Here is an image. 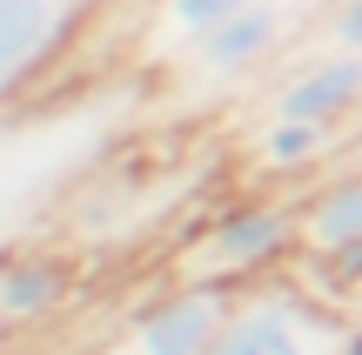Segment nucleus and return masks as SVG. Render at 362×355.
<instances>
[{"label":"nucleus","mask_w":362,"mask_h":355,"mask_svg":"<svg viewBox=\"0 0 362 355\" xmlns=\"http://www.w3.org/2000/svg\"><path fill=\"white\" fill-rule=\"evenodd\" d=\"M242 7H255V0H161L155 40L161 47H194V40H208L221 20H235Z\"/></svg>","instance_id":"obj_10"},{"label":"nucleus","mask_w":362,"mask_h":355,"mask_svg":"<svg viewBox=\"0 0 362 355\" xmlns=\"http://www.w3.org/2000/svg\"><path fill=\"white\" fill-rule=\"evenodd\" d=\"M288 27H296V0H255V7H242L235 20H221L208 40H194L188 47V67L194 80H242L255 74V67H269L275 54H282Z\"/></svg>","instance_id":"obj_5"},{"label":"nucleus","mask_w":362,"mask_h":355,"mask_svg":"<svg viewBox=\"0 0 362 355\" xmlns=\"http://www.w3.org/2000/svg\"><path fill=\"white\" fill-rule=\"evenodd\" d=\"M235 308H242V289H228V282H175L101 355H208Z\"/></svg>","instance_id":"obj_3"},{"label":"nucleus","mask_w":362,"mask_h":355,"mask_svg":"<svg viewBox=\"0 0 362 355\" xmlns=\"http://www.w3.org/2000/svg\"><path fill=\"white\" fill-rule=\"evenodd\" d=\"M269 114H282V121H349V114H362V54L329 47L322 61H309L296 80L275 88Z\"/></svg>","instance_id":"obj_6"},{"label":"nucleus","mask_w":362,"mask_h":355,"mask_svg":"<svg viewBox=\"0 0 362 355\" xmlns=\"http://www.w3.org/2000/svg\"><path fill=\"white\" fill-rule=\"evenodd\" d=\"M115 0H0V94L21 107Z\"/></svg>","instance_id":"obj_2"},{"label":"nucleus","mask_w":362,"mask_h":355,"mask_svg":"<svg viewBox=\"0 0 362 355\" xmlns=\"http://www.w3.org/2000/svg\"><path fill=\"white\" fill-rule=\"evenodd\" d=\"M329 47L362 54V0H336L329 7Z\"/></svg>","instance_id":"obj_11"},{"label":"nucleus","mask_w":362,"mask_h":355,"mask_svg":"<svg viewBox=\"0 0 362 355\" xmlns=\"http://www.w3.org/2000/svg\"><path fill=\"white\" fill-rule=\"evenodd\" d=\"M67 295H74V268L61 255H34V248L7 255V268H0V322L13 335L40 329L54 308H67Z\"/></svg>","instance_id":"obj_7"},{"label":"nucleus","mask_w":362,"mask_h":355,"mask_svg":"<svg viewBox=\"0 0 362 355\" xmlns=\"http://www.w3.org/2000/svg\"><path fill=\"white\" fill-rule=\"evenodd\" d=\"M342 148V121H282L269 114L255 134V168L269 174H296V168H315Z\"/></svg>","instance_id":"obj_9"},{"label":"nucleus","mask_w":362,"mask_h":355,"mask_svg":"<svg viewBox=\"0 0 362 355\" xmlns=\"http://www.w3.org/2000/svg\"><path fill=\"white\" fill-rule=\"evenodd\" d=\"M362 248V174H336L302 201V255Z\"/></svg>","instance_id":"obj_8"},{"label":"nucleus","mask_w":362,"mask_h":355,"mask_svg":"<svg viewBox=\"0 0 362 355\" xmlns=\"http://www.w3.org/2000/svg\"><path fill=\"white\" fill-rule=\"evenodd\" d=\"M342 322L329 308L309 302V289L296 282H275V289H242V308L228 315L221 342L208 355H315L322 342H336Z\"/></svg>","instance_id":"obj_4"},{"label":"nucleus","mask_w":362,"mask_h":355,"mask_svg":"<svg viewBox=\"0 0 362 355\" xmlns=\"http://www.w3.org/2000/svg\"><path fill=\"white\" fill-rule=\"evenodd\" d=\"M336 355H362V322H356V329H349V335L336 342Z\"/></svg>","instance_id":"obj_12"},{"label":"nucleus","mask_w":362,"mask_h":355,"mask_svg":"<svg viewBox=\"0 0 362 355\" xmlns=\"http://www.w3.org/2000/svg\"><path fill=\"white\" fill-rule=\"evenodd\" d=\"M302 262V208L288 201H235L202 222L175 255V282H228L255 289L262 275Z\"/></svg>","instance_id":"obj_1"}]
</instances>
